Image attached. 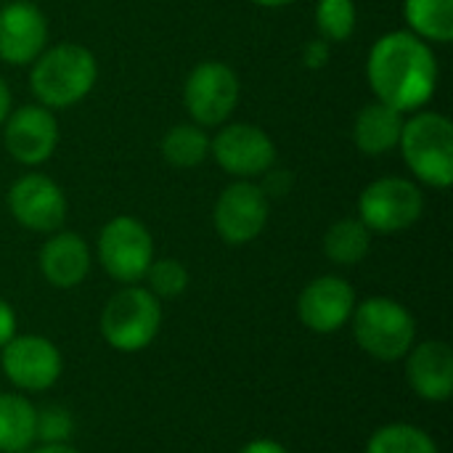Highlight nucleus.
<instances>
[{
    "mask_svg": "<svg viewBox=\"0 0 453 453\" xmlns=\"http://www.w3.org/2000/svg\"><path fill=\"white\" fill-rule=\"evenodd\" d=\"M403 122H406L403 111H398V109H393V106H388L382 101H372L356 117L353 141H356L361 154L382 157V154L398 149Z\"/></svg>",
    "mask_w": 453,
    "mask_h": 453,
    "instance_id": "a211bd4d",
    "label": "nucleus"
},
{
    "mask_svg": "<svg viewBox=\"0 0 453 453\" xmlns=\"http://www.w3.org/2000/svg\"><path fill=\"white\" fill-rule=\"evenodd\" d=\"M239 453H289L279 441H271V438H257V441H250Z\"/></svg>",
    "mask_w": 453,
    "mask_h": 453,
    "instance_id": "c85d7f7f",
    "label": "nucleus"
},
{
    "mask_svg": "<svg viewBox=\"0 0 453 453\" xmlns=\"http://www.w3.org/2000/svg\"><path fill=\"white\" fill-rule=\"evenodd\" d=\"M5 151L27 167L48 162L58 146V122L50 109L40 104H27L13 109L3 122Z\"/></svg>",
    "mask_w": 453,
    "mask_h": 453,
    "instance_id": "ddd939ff",
    "label": "nucleus"
},
{
    "mask_svg": "<svg viewBox=\"0 0 453 453\" xmlns=\"http://www.w3.org/2000/svg\"><path fill=\"white\" fill-rule=\"evenodd\" d=\"M409 170L427 186L446 191L453 180V125L446 114L417 111L403 122L398 143Z\"/></svg>",
    "mask_w": 453,
    "mask_h": 453,
    "instance_id": "20e7f679",
    "label": "nucleus"
},
{
    "mask_svg": "<svg viewBox=\"0 0 453 453\" xmlns=\"http://www.w3.org/2000/svg\"><path fill=\"white\" fill-rule=\"evenodd\" d=\"M210 154L234 178L250 180L265 175L276 162V143L271 135L250 122H234L210 138Z\"/></svg>",
    "mask_w": 453,
    "mask_h": 453,
    "instance_id": "9b49d317",
    "label": "nucleus"
},
{
    "mask_svg": "<svg viewBox=\"0 0 453 453\" xmlns=\"http://www.w3.org/2000/svg\"><path fill=\"white\" fill-rule=\"evenodd\" d=\"M425 212V196L417 183L406 178H380L358 196V220L372 234H401L411 228Z\"/></svg>",
    "mask_w": 453,
    "mask_h": 453,
    "instance_id": "423d86ee",
    "label": "nucleus"
},
{
    "mask_svg": "<svg viewBox=\"0 0 453 453\" xmlns=\"http://www.w3.org/2000/svg\"><path fill=\"white\" fill-rule=\"evenodd\" d=\"M16 337V313L13 308L0 297V348L8 345Z\"/></svg>",
    "mask_w": 453,
    "mask_h": 453,
    "instance_id": "bb28decb",
    "label": "nucleus"
},
{
    "mask_svg": "<svg viewBox=\"0 0 453 453\" xmlns=\"http://www.w3.org/2000/svg\"><path fill=\"white\" fill-rule=\"evenodd\" d=\"M366 453H441L433 435H427L417 425L393 422L380 430L366 443Z\"/></svg>",
    "mask_w": 453,
    "mask_h": 453,
    "instance_id": "5701e85b",
    "label": "nucleus"
},
{
    "mask_svg": "<svg viewBox=\"0 0 453 453\" xmlns=\"http://www.w3.org/2000/svg\"><path fill=\"white\" fill-rule=\"evenodd\" d=\"M326 58H329V48H326V40H316V42H311L308 48H305V64L308 66H321V64H326Z\"/></svg>",
    "mask_w": 453,
    "mask_h": 453,
    "instance_id": "cd10ccee",
    "label": "nucleus"
},
{
    "mask_svg": "<svg viewBox=\"0 0 453 453\" xmlns=\"http://www.w3.org/2000/svg\"><path fill=\"white\" fill-rule=\"evenodd\" d=\"M74 430L72 411L64 409L61 403H50L37 409V425H35V438L40 443H69Z\"/></svg>",
    "mask_w": 453,
    "mask_h": 453,
    "instance_id": "a878e982",
    "label": "nucleus"
},
{
    "mask_svg": "<svg viewBox=\"0 0 453 453\" xmlns=\"http://www.w3.org/2000/svg\"><path fill=\"white\" fill-rule=\"evenodd\" d=\"M66 196L61 186L42 175L27 173L8 191V210L19 226L35 234H56L66 220Z\"/></svg>",
    "mask_w": 453,
    "mask_h": 453,
    "instance_id": "f8f14e48",
    "label": "nucleus"
},
{
    "mask_svg": "<svg viewBox=\"0 0 453 453\" xmlns=\"http://www.w3.org/2000/svg\"><path fill=\"white\" fill-rule=\"evenodd\" d=\"M372 250V231L358 218H342L324 234V255L337 265H358Z\"/></svg>",
    "mask_w": 453,
    "mask_h": 453,
    "instance_id": "412c9836",
    "label": "nucleus"
},
{
    "mask_svg": "<svg viewBox=\"0 0 453 453\" xmlns=\"http://www.w3.org/2000/svg\"><path fill=\"white\" fill-rule=\"evenodd\" d=\"M356 24H358V11L353 0H319L316 27L321 32V40L342 42L356 32Z\"/></svg>",
    "mask_w": 453,
    "mask_h": 453,
    "instance_id": "b1692460",
    "label": "nucleus"
},
{
    "mask_svg": "<svg viewBox=\"0 0 453 453\" xmlns=\"http://www.w3.org/2000/svg\"><path fill=\"white\" fill-rule=\"evenodd\" d=\"M252 3L263 8H284V5H292L295 0H252Z\"/></svg>",
    "mask_w": 453,
    "mask_h": 453,
    "instance_id": "2f4dec72",
    "label": "nucleus"
},
{
    "mask_svg": "<svg viewBox=\"0 0 453 453\" xmlns=\"http://www.w3.org/2000/svg\"><path fill=\"white\" fill-rule=\"evenodd\" d=\"M162 329L159 300L138 284L114 292L101 311V334L117 353L146 350Z\"/></svg>",
    "mask_w": 453,
    "mask_h": 453,
    "instance_id": "39448f33",
    "label": "nucleus"
},
{
    "mask_svg": "<svg viewBox=\"0 0 453 453\" xmlns=\"http://www.w3.org/2000/svg\"><path fill=\"white\" fill-rule=\"evenodd\" d=\"M268 215L271 202L265 191L252 180H236L220 191L212 210V226L226 244L242 247L265 231Z\"/></svg>",
    "mask_w": 453,
    "mask_h": 453,
    "instance_id": "9d476101",
    "label": "nucleus"
},
{
    "mask_svg": "<svg viewBox=\"0 0 453 453\" xmlns=\"http://www.w3.org/2000/svg\"><path fill=\"white\" fill-rule=\"evenodd\" d=\"M48 42L45 13L27 0H13L0 8V61L11 66L32 64Z\"/></svg>",
    "mask_w": 453,
    "mask_h": 453,
    "instance_id": "2eb2a0df",
    "label": "nucleus"
},
{
    "mask_svg": "<svg viewBox=\"0 0 453 453\" xmlns=\"http://www.w3.org/2000/svg\"><path fill=\"white\" fill-rule=\"evenodd\" d=\"M8 114H11V90H8L5 80L0 77V127H3Z\"/></svg>",
    "mask_w": 453,
    "mask_h": 453,
    "instance_id": "7c9ffc66",
    "label": "nucleus"
},
{
    "mask_svg": "<svg viewBox=\"0 0 453 453\" xmlns=\"http://www.w3.org/2000/svg\"><path fill=\"white\" fill-rule=\"evenodd\" d=\"M162 157L178 170L199 167L210 157V135L196 122H183L167 130L162 138Z\"/></svg>",
    "mask_w": 453,
    "mask_h": 453,
    "instance_id": "4be33fe9",
    "label": "nucleus"
},
{
    "mask_svg": "<svg viewBox=\"0 0 453 453\" xmlns=\"http://www.w3.org/2000/svg\"><path fill=\"white\" fill-rule=\"evenodd\" d=\"M366 74L377 101L406 114L422 109L433 98L438 58L414 32H388L372 45Z\"/></svg>",
    "mask_w": 453,
    "mask_h": 453,
    "instance_id": "f257e3e1",
    "label": "nucleus"
},
{
    "mask_svg": "<svg viewBox=\"0 0 453 453\" xmlns=\"http://www.w3.org/2000/svg\"><path fill=\"white\" fill-rule=\"evenodd\" d=\"M24 453H82L77 451L74 446H69V443H42V446H37V449H27Z\"/></svg>",
    "mask_w": 453,
    "mask_h": 453,
    "instance_id": "c756f323",
    "label": "nucleus"
},
{
    "mask_svg": "<svg viewBox=\"0 0 453 453\" xmlns=\"http://www.w3.org/2000/svg\"><path fill=\"white\" fill-rule=\"evenodd\" d=\"M406 382L427 403H446L453 395V350L443 340H427L406 353Z\"/></svg>",
    "mask_w": 453,
    "mask_h": 453,
    "instance_id": "dca6fc26",
    "label": "nucleus"
},
{
    "mask_svg": "<svg viewBox=\"0 0 453 453\" xmlns=\"http://www.w3.org/2000/svg\"><path fill=\"white\" fill-rule=\"evenodd\" d=\"M350 324L358 348L385 364L406 358L417 340V321L411 311L390 297H369L356 303Z\"/></svg>",
    "mask_w": 453,
    "mask_h": 453,
    "instance_id": "7ed1b4c3",
    "label": "nucleus"
},
{
    "mask_svg": "<svg viewBox=\"0 0 453 453\" xmlns=\"http://www.w3.org/2000/svg\"><path fill=\"white\" fill-rule=\"evenodd\" d=\"M242 96L239 74L223 61H202L191 69L183 85V101L199 127L223 125Z\"/></svg>",
    "mask_w": 453,
    "mask_h": 453,
    "instance_id": "6e6552de",
    "label": "nucleus"
},
{
    "mask_svg": "<svg viewBox=\"0 0 453 453\" xmlns=\"http://www.w3.org/2000/svg\"><path fill=\"white\" fill-rule=\"evenodd\" d=\"M356 289L340 276L313 279L297 297V319L313 334L340 332L356 311Z\"/></svg>",
    "mask_w": 453,
    "mask_h": 453,
    "instance_id": "4468645a",
    "label": "nucleus"
},
{
    "mask_svg": "<svg viewBox=\"0 0 453 453\" xmlns=\"http://www.w3.org/2000/svg\"><path fill=\"white\" fill-rule=\"evenodd\" d=\"M40 273L56 289H74L90 273V247L74 231H56L40 250Z\"/></svg>",
    "mask_w": 453,
    "mask_h": 453,
    "instance_id": "f3484780",
    "label": "nucleus"
},
{
    "mask_svg": "<svg viewBox=\"0 0 453 453\" xmlns=\"http://www.w3.org/2000/svg\"><path fill=\"white\" fill-rule=\"evenodd\" d=\"M143 279L149 281L146 289L157 300H175L188 289V271L180 260H173V257L154 260Z\"/></svg>",
    "mask_w": 453,
    "mask_h": 453,
    "instance_id": "393cba45",
    "label": "nucleus"
},
{
    "mask_svg": "<svg viewBox=\"0 0 453 453\" xmlns=\"http://www.w3.org/2000/svg\"><path fill=\"white\" fill-rule=\"evenodd\" d=\"M37 409L19 393H0V453H24L32 449Z\"/></svg>",
    "mask_w": 453,
    "mask_h": 453,
    "instance_id": "6ab92c4d",
    "label": "nucleus"
},
{
    "mask_svg": "<svg viewBox=\"0 0 453 453\" xmlns=\"http://www.w3.org/2000/svg\"><path fill=\"white\" fill-rule=\"evenodd\" d=\"M98 260L114 281L138 284L154 263V239L141 220L117 215L98 234Z\"/></svg>",
    "mask_w": 453,
    "mask_h": 453,
    "instance_id": "0eeeda50",
    "label": "nucleus"
},
{
    "mask_svg": "<svg viewBox=\"0 0 453 453\" xmlns=\"http://www.w3.org/2000/svg\"><path fill=\"white\" fill-rule=\"evenodd\" d=\"M406 24L425 42H451L453 40V0H406Z\"/></svg>",
    "mask_w": 453,
    "mask_h": 453,
    "instance_id": "aec40b11",
    "label": "nucleus"
},
{
    "mask_svg": "<svg viewBox=\"0 0 453 453\" xmlns=\"http://www.w3.org/2000/svg\"><path fill=\"white\" fill-rule=\"evenodd\" d=\"M3 377L21 393L50 390L64 372V356L56 342L40 334H16L0 348Z\"/></svg>",
    "mask_w": 453,
    "mask_h": 453,
    "instance_id": "1a4fd4ad",
    "label": "nucleus"
},
{
    "mask_svg": "<svg viewBox=\"0 0 453 453\" xmlns=\"http://www.w3.org/2000/svg\"><path fill=\"white\" fill-rule=\"evenodd\" d=\"M32 64V93L37 104L50 111L80 104L98 80V61L80 42H58L42 50Z\"/></svg>",
    "mask_w": 453,
    "mask_h": 453,
    "instance_id": "f03ea898",
    "label": "nucleus"
}]
</instances>
